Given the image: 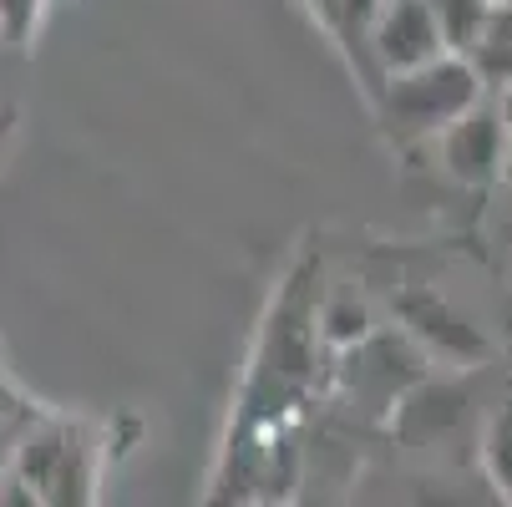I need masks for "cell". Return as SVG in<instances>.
<instances>
[{"label": "cell", "mask_w": 512, "mask_h": 507, "mask_svg": "<svg viewBox=\"0 0 512 507\" xmlns=\"http://www.w3.org/2000/svg\"><path fill=\"white\" fill-rule=\"evenodd\" d=\"M487 82L482 71L472 66V56H436L416 71H396L386 77L371 97L381 127L391 132V142L401 148H416V142H431L442 137L457 117H467L477 102H487Z\"/></svg>", "instance_id": "cell-1"}, {"label": "cell", "mask_w": 512, "mask_h": 507, "mask_svg": "<svg viewBox=\"0 0 512 507\" xmlns=\"http://www.w3.org/2000/svg\"><path fill=\"white\" fill-rule=\"evenodd\" d=\"M46 507H87L92 502V447L77 426H41L26 437L11 467Z\"/></svg>", "instance_id": "cell-2"}, {"label": "cell", "mask_w": 512, "mask_h": 507, "mask_svg": "<svg viewBox=\"0 0 512 507\" xmlns=\"http://www.w3.org/2000/svg\"><path fill=\"white\" fill-rule=\"evenodd\" d=\"M431 153H436L442 178L457 183V188H467V193H482L497 178H507V168H512V137L502 127L497 102L487 97L467 117H457L442 137L431 142Z\"/></svg>", "instance_id": "cell-3"}, {"label": "cell", "mask_w": 512, "mask_h": 507, "mask_svg": "<svg viewBox=\"0 0 512 507\" xmlns=\"http://www.w3.org/2000/svg\"><path fill=\"white\" fill-rule=\"evenodd\" d=\"M365 51H371V97L396 71H416L436 56H452L426 0H381L371 36H365Z\"/></svg>", "instance_id": "cell-4"}, {"label": "cell", "mask_w": 512, "mask_h": 507, "mask_svg": "<svg viewBox=\"0 0 512 507\" xmlns=\"http://www.w3.org/2000/svg\"><path fill=\"white\" fill-rule=\"evenodd\" d=\"M396 320L401 330L436 360H447V366L467 371L477 360H487V335L442 295V289H426V284H406L396 295Z\"/></svg>", "instance_id": "cell-5"}, {"label": "cell", "mask_w": 512, "mask_h": 507, "mask_svg": "<svg viewBox=\"0 0 512 507\" xmlns=\"http://www.w3.org/2000/svg\"><path fill=\"white\" fill-rule=\"evenodd\" d=\"M467 416V391L457 381H436L426 376L421 386H411L401 396V406L391 411V426H396V437L411 442V447H426L436 437H447L452 426H462Z\"/></svg>", "instance_id": "cell-6"}, {"label": "cell", "mask_w": 512, "mask_h": 507, "mask_svg": "<svg viewBox=\"0 0 512 507\" xmlns=\"http://www.w3.org/2000/svg\"><path fill=\"white\" fill-rule=\"evenodd\" d=\"M426 6H431L436 26H442V41H447L452 56H472L492 11H497L492 0H426Z\"/></svg>", "instance_id": "cell-7"}, {"label": "cell", "mask_w": 512, "mask_h": 507, "mask_svg": "<svg viewBox=\"0 0 512 507\" xmlns=\"http://www.w3.org/2000/svg\"><path fill=\"white\" fill-rule=\"evenodd\" d=\"M472 66L482 71L487 92H507L512 87V0H502V6L492 11L477 51H472Z\"/></svg>", "instance_id": "cell-8"}, {"label": "cell", "mask_w": 512, "mask_h": 507, "mask_svg": "<svg viewBox=\"0 0 512 507\" xmlns=\"http://www.w3.org/2000/svg\"><path fill=\"white\" fill-rule=\"evenodd\" d=\"M482 477L502 502H512V401H502L482 426Z\"/></svg>", "instance_id": "cell-9"}, {"label": "cell", "mask_w": 512, "mask_h": 507, "mask_svg": "<svg viewBox=\"0 0 512 507\" xmlns=\"http://www.w3.org/2000/svg\"><path fill=\"white\" fill-rule=\"evenodd\" d=\"M320 335H325L330 345H340V350H355L365 335H371V315H365V305L340 300V305H330V310L320 315Z\"/></svg>", "instance_id": "cell-10"}, {"label": "cell", "mask_w": 512, "mask_h": 507, "mask_svg": "<svg viewBox=\"0 0 512 507\" xmlns=\"http://www.w3.org/2000/svg\"><path fill=\"white\" fill-rule=\"evenodd\" d=\"M46 0H0V41L6 46H31V36L41 31Z\"/></svg>", "instance_id": "cell-11"}, {"label": "cell", "mask_w": 512, "mask_h": 507, "mask_svg": "<svg viewBox=\"0 0 512 507\" xmlns=\"http://www.w3.org/2000/svg\"><path fill=\"white\" fill-rule=\"evenodd\" d=\"M411 507H472V502H467V492H462V487H447V482L436 487V482H426V487L416 492V502H411Z\"/></svg>", "instance_id": "cell-12"}, {"label": "cell", "mask_w": 512, "mask_h": 507, "mask_svg": "<svg viewBox=\"0 0 512 507\" xmlns=\"http://www.w3.org/2000/svg\"><path fill=\"white\" fill-rule=\"evenodd\" d=\"M0 507H46L16 472H6V482H0Z\"/></svg>", "instance_id": "cell-13"}, {"label": "cell", "mask_w": 512, "mask_h": 507, "mask_svg": "<svg viewBox=\"0 0 512 507\" xmlns=\"http://www.w3.org/2000/svg\"><path fill=\"white\" fill-rule=\"evenodd\" d=\"M492 102H497V112H502V127H507V137H512V87H507V92H492Z\"/></svg>", "instance_id": "cell-14"}, {"label": "cell", "mask_w": 512, "mask_h": 507, "mask_svg": "<svg viewBox=\"0 0 512 507\" xmlns=\"http://www.w3.org/2000/svg\"><path fill=\"white\" fill-rule=\"evenodd\" d=\"M11 122H16V112L0 107V153H6V142H11Z\"/></svg>", "instance_id": "cell-15"}, {"label": "cell", "mask_w": 512, "mask_h": 507, "mask_svg": "<svg viewBox=\"0 0 512 507\" xmlns=\"http://www.w3.org/2000/svg\"><path fill=\"white\" fill-rule=\"evenodd\" d=\"M254 507H279V502H254Z\"/></svg>", "instance_id": "cell-16"}, {"label": "cell", "mask_w": 512, "mask_h": 507, "mask_svg": "<svg viewBox=\"0 0 512 507\" xmlns=\"http://www.w3.org/2000/svg\"><path fill=\"white\" fill-rule=\"evenodd\" d=\"M507 183H512V168H507Z\"/></svg>", "instance_id": "cell-17"}, {"label": "cell", "mask_w": 512, "mask_h": 507, "mask_svg": "<svg viewBox=\"0 0 512 507\" xmlns=\"http://www.w3.org/2000/svg\"><path fill=\"white\" fill-rule=\"evenodd\" d=\"M0 482H6V472H0Z\"/></svg>", "instance_id": "cell-18"}, {"label": "cell", "mask_w": 512, "mask_h": 507, "mask_svg": "<svg viewBox=\"0 0 512 507\" xmlns=\"http://www.w3.org/2000/svg\"><path fill=\"white\" fill-rule=\"evenodd\" d=\"M492 6H502V0H492Z\"/></svg>", "instance_id": "cell-19"}, {"label": "cell", "mask_w": 512, "mask_h": 507, "mask_svg": "<svg viewBox=\"0 0 512 507\" xmlns=\"http://www.w3.org/2000/svg\"><path fill=\"white\" fill-rule=\"evenodd\" d=\"M507 507H512V502H507Z\"/></svg>", "instance_id": "cell-20"}]
</instances>
